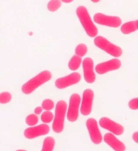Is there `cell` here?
Wrapping results in <instances>:
<instances>
[{
	"label": "cell",
	"instance_id": "cell-1",
	"mask_svg": "<svg viewBox=\"0 0 138 151\" xmlns=\"http://www.w3.org/2000/svg\"><path fill=\"white\" fill-rule=\"evenodd\" d=\"M76 13L83 29L86 31V34L89 37H96L98 35V30L93 22L87 8L84 6H80L76 8Z\"/></svg>",
	"mask_w": 138,
	"mask_h": 151
},
{
	"label": "cell",
	"instance_id": "cell-2",
	"mask_svg": "<svg viewBox=\"0 0 138 151\" xmlns=\"http://www.w3.org/2000/svg\"><path fill=\"white\" fill-rule=\"evenodd\" d=\"M51 77H52V74L50 71L48 70L42 71V72H40L39 74L33 77L32 79L28 81L26 83H24L21 87V91L24 94L29 95L30 93H32L34 90H36L38 87L50 81Z\"/></svg>",
	"mask_w": 138,
	"mask_h": 151
},
{
	"label": "cell",
	"instance_id": "cell-3",
	"mask_svg": "<svg viewBox=\"0 0 138 151\" xmlns=\"http://www.w3.org/2000/svg\"><path fill=\"white\" fill-rule=\"evenodd\" d=\"M68 111V105L65 101L60 100L56 103L55 112L52 124L53 131L55 133H60L64 128V119Z\"/></svg>",
	"mask_w": 138,
	"mask_h": 151
},
{
	"label": "cell",
	"instance_id": "cell-4",
	"mask_svg": "<svg viewBox=\"0 0 138 151\" xmlns=\"http://www.w3.org/2000/svg\"><path fill=\"white\" fill-rule=\"evenodd\" d=\"M93 43L98 48L115 58L120 57L123 54V50L119 46L111 43L104 37L97 36L93 40Z\"/></svg>",
	"mask_w": 138,
	"mask_h": 151
},
{
	"label": "cell",
	"instance_id": "cell-5",
	"mask_svg": "<svg viewBox=\"0 0 138 151\" xmlns=\"http://www.w3.org/2000/svg\"><path fill=\"white\" fill-rule=\"evenodd\" d=\"M80 104H81L80 96L78 93H73L69 99V104L67 111V119L69 122L74 123L78 119Z\"/></svg>",
	"mask_w": 138,
	"mask_h": 151
},
{
	"label": "cell",
	"instance_id": "cell-6",
	"mask_svg": "<svg viewBox=\"0 0 138 151\" xmlns=\"http://www.w3.org/2000/svg\"><path fill=\"white\" fill-rule=\"evenodd\" d=\"M93 20L96 24H98L100 25L111 27V28H118L122 25V20L119 17L107 16L100 12L94 14Z\"/></svg>",
	"mask_w": 138,
	"mask_h": 151
},
{
	"label": "cell",
	"instance_id": "cell-7",
	"mask_svg": "<svg viewBox=\"0 0 138 151\" xmlns=\"http://www.w3.org/2000/svg\"><path fill=\"white\" fill-rule=\"evenodd\" d=\"M94 98V92L91 89H86L84 90L81 99V104L80 111L81 115L87 116L92 112L93 102Z\"/></svg>",
	"mask_w": 138,
	"mask_h": 151
},
{
	"label": "cell",
	"instance_id": "cell-8",
	"mask_svg": "<svg viewBox=\"0 0 138 151\" xmlns=\"http://www.w3.org/2000/svg\"><path fill=\"white\" fill-rule=\"evenodd\" d=\"M80 80H81V76L80 75V73L73 72L66 76L58 78L55 82V86L57 89H67L68 87L78 84L80 81Z\"/></svg>",
	"mask_w": 138,
	"mask_h": 151
},
{
	"label": "cell",
	"instance_id": "cell-9",
	"mask_svg": "<svg viewBox=\"0 0 138 151\" xmlns=\"http://www.w3.org/2000/svg\"><path fill=\"white\" fill-rule=\"evenodd\" d=\"M86 128L89 132V137L93 144L98 145L102 143V136L99 130L98 121L94 118H89L86 120Z\"/></svg>",
	"mask_w": 138,
	"mask_h": 151
},
{
	"label": "cell",
	"instance_id": "cell-10",
	"mask_svg": "<svg viewBox=\"0 0 138 151\" xmlns=\"http://www.w3.org/2000/svg\"><path fill=\"white\" fill-rule=\"evenodd\" d=\"M98 124L101 128H104L106 130H108L109 132H111L115 136H121L124 132V128L121 124L113 121L112 119L107 118V117H102L98 121Z\"/></svg>",
	"mask_w": 138,
	"mask_h": 151
},
{
	"label": "cell",
	"instance_id": "cell-11",
	"mask_svg": "<svg viewBox=\"0 0 138 151\" xmlns=\"http://www.w3.org/2000/svg\"><path fill=\"white\" fill-rule=\"evenodd\" d=\"M121 67V61L117 58L110 59L106 62L101 63H98L95 67V72L99 75H103L109 72H113L116 71L120 68Z\"/></svg>",
	"mask_w": 138,
	"mask_h": 151
},
{
	"label": "cell",
	"instance_id": "cell-12",
	"mask_svg": "<svg viewBox=\"0 0 138 151\" xmlns=\"http://www.w3.org/2000/svg\"><path fill=\"white\" fill-rule=\"evenodd\" d=\"M50 132V127L46 124L37 125V126H33L30 128H26L24 132V136L27 139H34V138L38 137L41 136H45L48 134Z\"/></svg>",
	"mask_w": 138,
	"mask_h": 151
},
{
	"label": "cell",
	"instance_id": "cell-13",
	"mask_svg": "<svg viewBox=\"0 0 138 151\" xmlns=\"http://www.w3.org/2000/svg\"><path fill=\"white\" fill-rule=\"evenodd\" d=\"M83 73L86 82L88 84H93L95 82L96 76L93 68V60L89 57H87L82 61Z\"/></svg>",
	"mask_w": 138,
	"mask_h": 151
},
{
	"label": "cell",
	"instance_id": "cell-14",
	"mask_svg": "<svg viewBox=\"0 0 138 151\" xmlns=\"http://www.w3.org/2000/svg\"><path fill=\"white\" fill-rule=\"evenodd\" d=\"M103 141L115 151H125L126 150L125 145L121 141H119L118 138L115 137V135L111 132L106 133L103 137Z\"/></svg>",
	"mask_w": 138,
	"mask_h": 151
},
{
	"label": "cell",
	"instance_id": "cell-15",
	"mask_svg": "<svg viewBox=\"0 0 138 151\" xmlns=\"http://www.w3.org/2000/svg\"><path fill=\"white\" fill-rule=\"evenodd\" d=\"M137 30H138V20L126 22V23L123 24L120 28L121 33L125 35L134 33Z\"/></svg>",
	"mask_w": 138,
	"mask_h": 151
},
{
	"label": "cell",
	"instance_id": "cell-16",
	"mask_svg": "<svg viewBox=\"0 0 138 151\" xmlns=\"http://www.w3.org/2000/svg\"><path fill=\"white\" fill-rule=\"evenodd\" d=\"M82 61L83 60L81 57L77 55L73 56L68 62V68L71 71H76L77 69H79L80 65L82 64Z\"/></svg>",
	"mask_w": 138,
	"mask_h": 151
},
{
	"label": "cell",
	"instance_id": "cell-17",
	"mask_svg": "<svg viewBox=\"0 0 138 151\" xmlns=\"http://www.w3.org/2000/svg\"><path fill=\"white\" fill-rule=\"evenodd\" d=\"M55 145V139L51 137H47L43 141L42 148L41 151H53Z\"/></svg>",
	"mask_w": 138,
	"mask_h": 151
},
{
	"label": "cell",
	"instance_id": "cell-18",
	"mask_svg": "<svg viewBox=\"0 0 138 151\" xmlns=\"http://www.w3.org/2000/svg\"><path fill=\"white\" fill-rule=\"evenodd\" d=\"M62 6L61 0H50L47 4V9L50 12H55L58 11Z\"/></svg>",
	"mask_w": 138,
	"mask_h": 151
},
{
	"label": "cell",
	"instance_id": "cell-19",
	"mask_svg": "<svg viewBox=\"0 0 138 151\" xmlns=\"http://www.w3.org/2000/svg\"><path fill=\"white\" fill-rule=\"evenodd\" d=\"M87 52H88V47L84 43H80L79 45H77L76 49H75V54H76V55L80 56V57L86 56Z\"/></svg>",
	"mask_w": 138,
	"mask_h": 151
},
{
	"label": "cell",
	"instance_id": "cell-20",
	"mask_svg": "<svg viewBox=\"0 0 138 151\" xmlns=\"http://www.w3.org/2000/svg\"><path fill=\"white\" fill-rule=\"evenodd\" d=\"M54 116L55 115H53V113L50 111H46L45 112H43L41 115V120L44 124H49L54 120Z\"/></svg>",
	"mask_w": 138,
	"mask_h": 151
},
{
	"label": "cell",
	"instance_id": "cell-21",
	"mask_svg": "<svg viewBox=\"0 0 138 151\" xmlns=\"http://www.w3.org/2000/svg\"><path fill=\"white\" fill-rule=\"evenodd\" d=\"M38 122V117L37 115L36 114H31L29 115L25 119V123L29 127H33V126H36V124Z\"/></svg>",
	"mask_w": 138,
	"mask_h": 151
},
{
	"label": "cell",
	"instance_id": "cell-22",
	"mask_svg": "<svg viewBox=\"0 0 138 151\" xmlns=\"http://www.w3.org/2000/svg\"><path fill=\"white\" fill-rule=\"evenodd\" d=\"M12 96L9 92H3L0 93V104H7L11 102Z\"/></svg>",
	"mask_w": 138,
	"mask_h": 151
},
{
	"label": "cell",
	"instance_id": "cell-23",
	"mask_svg": "<svg viewBox=\"0 0 138 151\" xmlns=\"http://www.w3.org/2000/svg\"><path fill=\"white\" fill-rule=\"evenodd\" d=\"M42 107L46 111H51L55 107V103L51 99H45L42 102Z\"/></svg>",
	"mask_w": 138,
	"mask_h": 151
},
{
	"label": "cell",
	"instance_id": "cell-24",
	"mask_svg": "<svg viewBox=\"0 0 138 151\" xmlns=\"http://www.w3.org/2000/svg\"><path fill=\"white\" fill-rule=\"evenodd\" d=\"M128 107L131 110H138V98L131 99L128 102Z\"/></svg>",
	"mask_w": 138,
	"mask_h": 151
},
{
	"label": "cell",
	"instance_id": "cell-25",
	"mask_svg": "<svg viewBox=\"0 0 138 151\" xmlns=\"http://www.w3.org/2000/svg\"><path fill=\"white\" fill-rule=\"evenodd\" d=\"M42 110L43 108L42 106H37V107L34 109V114H36V115H41V114H42Z\"/></svg>",
	"mask_w": 138,
	"mask_h": 151
},
{
	"label": "cell",
	"instance_id": "cell-26",
	"mask_svg": "<svg viewBox=\"0 0 138 151\" xmlns=\"http://www.w3.org/2000/svg\"><path fill=\"white\" fill-rule=\"evenodd\" d=\"M132 137V140L134 141V142H136V143H137L138 144V132H133Z\"/></svg>",
	"mask_w": 138,
	"mask_h": 151
},
{
	"label": "cell",
	"instance_id": "cell-27",
	"mask_svg": "<svg viewBox=\"0 0 138 151\" xmlns=\"http://www.w3.org/2000/svg\"><path fill=\"white\" fill-rule=\"evenodd\" d=\"M61 1H62L63 3H64V4H71L74 0H61Z\"/></svg>",
	"mask_w": 138,
	"mask_h": 151
},
{
	"label": "cell",
	"instance_id": "cell-28",
	"mask_svg": "<svg viewBox=\"0 0 138 151\" xmlns=\"http://www.w3.org/2000/svg\"><path fill=\"white\" fill-rule=\"evenodd\" d=\"M91 2H93V3H94V4H97V3H98L100 0H90Z\"/></svg>",
	"mask_w": 138,
	"mask_h": 151
},
{
	"label": "cell",
	"instance_id": "cell-29",
	"mask_svg": "<svg viewBox=\"0 0 138 151\" xmlns=\"http://www.w3.org/2000/svg\"><path fill=\"white\" fill-rule=\"evenodd\" d=\"M16 151H26V150H17Z\"/></svg>",
	"mask_w": 138,
	"mask_h": 151
}]
</instances>
